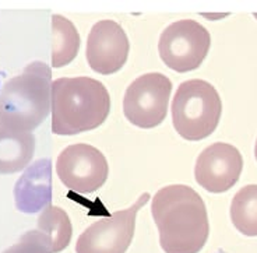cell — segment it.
Instances as JSON below:
<instances>
[{"label":"cell","instance_id":"1","mask_svg":"<svg viewBox=\"0 0 257 253\" xmlns=\"http://www.w3.org/2000/svg\"><path fill=\"white\" fill-rule=\"evenodd\" d=\"M151 214L165 253H199L207 243L210 222L206 204L190 186L160 189L151 201Z\"/></svg>","mask_w":257,"mask_h":253},{"label":"cell","instance_id":"2","mask_svg":"<svg viewBox=\"0 0 257 253\" xmlns=\"http://www.w3.org/2000/svg\"><path fill=\"white\" fill-rule=\"evenodd\" d=\"M110 97L106 87L91 77H63L52 83V132L73 136L96 129L106 120Z\"/></svg>","mask_w":257,"mask_h":253},{"label":"cell","instance_id":"3","mask_svg":"<svg viewBox=\"0 0 257 253\" xmlns=\"http://www.w3.org/2000/svg\"><path fill=\"white\" fill-rule=\"evenodd\" d=\"M52 73L44 62H32L0 91V126L31 133L51 112Z\"/></svg>","mask_w":257,"mask_h":253},{"label":"cell","instance_id":"4","mask_svg":"<svg viewBox=\"0 0 257 253\" xmlns=\"http://www.w3.org/2000/svg\"><path fill=\"white\" fill-rule=\"evenodd\" d=\"M222 113L218 91L204 80L183 81L175 92L172 123L187 142L207 139L217 129Z\"/></svg>","mask_w":257,"mask_h":253},{"label":"cell","instance_id":"5","mask_svg":"<svg viewBox=\"0 0 257 253\" xmlns=\"http://www.w3.org/2000/svg\"><path fill=\"white\" fill-rule=\"evenodd\" d=\"M211 46V35L194 20H179L161 34L158 52L162 62L175 72L199 69Z\"/></svg>","mask_w":257,"mask_h":253},{"label":"cell","instance_id":"6","mask_svg":"<svg viewBox=\"0 0 257 253\" xmlns=\"http://www.w3.org/2000/svg\"><path fill=\"white\" fill-rule=\"evenodd\" d=\"M172 92L171 80L161 73H147L128 85L123 98V112L132 124L153 129L164 122Z\"/></svg>","mask_w":257,"mask_h":253},{"label":"cell","instance_id":"7","mask_svg":"<svg viewBox=\"0 0 257 253\" xmlns=\"http://www.w3.org/2000/svg\"><path fill=\"white\" fill-rule=\"evenodd\" d=\"M150 200L143 193L128 208L96 221L78 236L76 253H126L135 236L136 217Z\"/></svg>","mask_w":257,"mask_h":253},{"label":"cell","instance_id":"8","mask_svg":"<svg viewBox=\"0 0 257 253\" xmlns=\"http://www.w3.org/2000/svg\"><path fill=\"white\" fill-rule=\"evenodd\" d=\"M56 172L64 186L81 195L92 193L108 179L109 167L102 153L90 144H73L59 154Z\"/></svg>","mask_w":257,"mask_h":253},{"label":"cell","instance_id":"9","mask_svg":"<svg viewBox=\"0 0 257 253\" xmlns=\"http://www.w3.org/2000/svg\"><path fill=\"white\" fill-rule=\"evenodd\" d=\"M243 169V157L235 146L214 143L197 157L194 178L210 193H224L239 181Z\"/></svg>","mask_w":257,"mask_h":253},{"label":"cell","instance_id":"10","mask_svg":"<svg viewBox=\"0 0 257 253\" xmlns=\"http://www.w3.org/2000/svg\"><path fill=\"white\" fill-rule=\"evenodd\" d=\"M130 44L120 24L101 20L91 28L87 39V62L94 72L108 76L119 72L128 58Z\"/></svg>","mask_w":257,"mask_h":253},{"label":"cell","instance_id":"11","mask_svg":"<svg viewBox=\"0 0 257 253\" xmlns=\"http://www.w3.org/2000/svg\"><path fill=\"white\" fill-rule=\"evenodd\" d=\"M52 201V163L48 158H41L28 165L14 186L16 208L35 214L46 208Z\"/></svg>","mask_w":257,"mask_h":253},{"label":"cell","instance_id":"12","mask_svg":"<svg viewBox=\"0 0 257 253\" xmlns=\"http://www.w3.org/2000/svg\"><path fill=\"white\" fill-rule=\"evenodd\" d=\"M34 153L35 137L32 133L0 126V175H10L27 168Z\"/></svg>","mask_w":257,"mask_h":253},{"label":"cell","instance_id":"13","mask_svg":"<svg viewBox=\"0 0 257 253\" xmlns=\"http://www.w3.org/2000/svg\"><path fill=\"white\" fill-rule=\"evenodd\" d=\"M80 49L77 28L63 16L52 17V66L63 67L71 63Z\"/></svg>","mask_w":257,"mask_h":253},{"label":"cell","instance_id":"14","mask_svg":"<svg viewBox=\"0 0 257 253\" xmlns=\"http://www.w3.org/2000/svg\"><path fill=\"white\" fill-rule=\"evenodd\" d=\"M37 225L39 231L48 236L53 253H60L69 246L73 235V227L70 217L63 208L49 204L42 210Z\"/></svg>","mask_w":257,"mask_h":253},{"label":"cell","instance_id":"15","mask_svg":"<svg viewBox=\"0 0 257 253\" xmlns=\"http://www.w3.org/2000/svg\"><path fill=\"white\" fill-rule=\"evenodd\" d=\"M231 220L240 234L257 236V185L243 186L233 196Z\"/></svg>","mask_w":257,"mask_h":253},{"label":"cell","instance_id":"16","mask_svg":"<svg viewBox=\"0 0 257 253\" xmlns=\"http://www.w3.org/2000/svg\"><path fill=\"white\" fill-rule=\"evenodd\" d=\"M2 253H53L52 252L51 242L45 234H42L39 229H31L24 235H21L17 243Z\"/></svg>","mask_w":257,"mask_h":253},{"label":"cell","instance_id":"17","mask_svg":"<svg viewBox=\"0 0 257 253\" xmlns=\"http://www.w3.org/2000/svg\"><path fill=\"white\" fill-rule=\"evenodd\" d=\"M204 17H207V19H211V17H214L212 20H219L222 19V17H226L228 14H203Z\"/></svg>","mask_w":257,"mask_h":253},{"label":"cell","instance_id":"18","mask_svg":"<svg viewBox=\"0 0 257 253\" xmlns=\"http://www.w3.org/2000/svg\"><path fill=\"white\" fill-rule=\"evenodd\" d=\"M254 157H256V160H257V140H256V146H254Z\"/></svg>","mask_w":257,"mask_h":253},{"label":"cell","instance_id":"19","mask_svg":"<svg viewBox=\"0 0 257 253\" xmlns=\"http://www.w3.org/2000/svg\"><path fill=\"white\" fill-rule=\"evenodd\" d=\"M254 17H256V19H257V13H256V14H254Z\"/></svg>","mask_w":257,"mask_h":253}]
</instances>
